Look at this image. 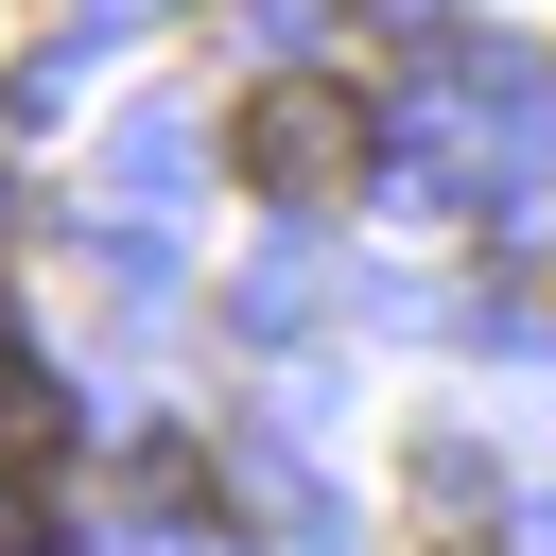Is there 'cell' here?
Wrapping results in <instances>:
<instances>
[{
  "instance_id": "1",
  "label": "cell",
  "mask_w": 556,
  "mask_h": 556,
  "mask_svg": "<svg viewBox=\"0 0 556 556\" xmlns=\"http://www.w3.org/2000/svg\"><path fill=\"white\" fill-rule=\"evenodd\" d=\"M226 174H243V191H278V208H313V191H348V174H365V104L295 70V87H261V104L226 122Z\"/></svg>"
},
{
  "instance_id": "2",
  "label": "cell",
  "mask_w": 556,
  "mask_h": 556,
  "mask_svg": "<svg viewBox=\"0 0 556 556\" xmlns=\"http://www.w3.org/2000/svg\"><path fill=\"white\" fill-rule=\"evenodd\" d=\"M0 556H52V486L35 469H0Z\"/></svg>"
},
{
  "instance_id": "3",
  "label": "cell",
  "mask_w": 556,
  "mask_h": 556,
  "mask_svg": "<svg viewBox=\"0 0 556 556\" xmlns=\"http://www.w3.org/2000/svg\"><path fill=\"white\" fill-rule=\"evenodd\" d=\"M0 365H17V313H0Z\"/></svg>"
},
{
  "instance_id": "4",
  "label": "cell",
  "mask_w": 556,
  "mask_h": 556,
  "mask_svg": "<svg viewBox=\"0 0 556 556\" xmlns=\"http://www.w3.org/2000/svg\"><path fill=\"white\" fill-rule=\"evenodd\" d=\"M434 556H469V539H434Z\"/></svg>"
}]
</instances>
